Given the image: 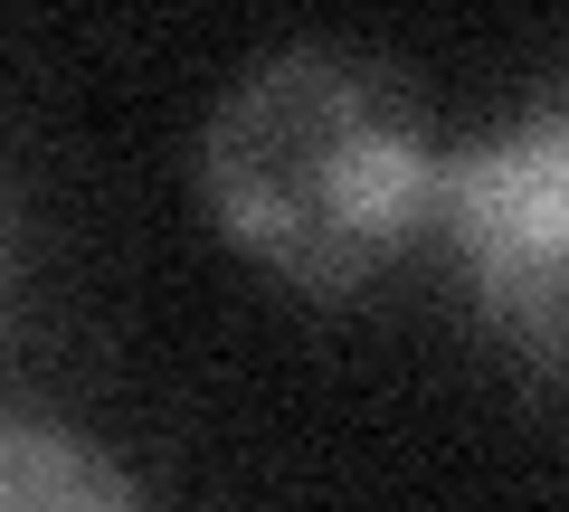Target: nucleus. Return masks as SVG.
I'll use <instances>...</instances> for the list:
<instances>
[{
	"mask_svg": "<svg viewBox=\"0 0 569 512\" xmlns=\"http://www.w3.org/2000/svg\"><path fill=\"white\" fill-rule=\"evenodd\" d=\"M0 512H152L142 484L58 418H10L0 428Z\"/></svg>",
	"mask_w": 569,
	"mask_h": 512,
	"instance_id": "3",
	"label": "nucleus"
},
{
	"mask_svg": "<svg viewBox=\"0 0 569 512\" xmlns=\"http://www.w3.org/2000/svg\"><path fill=\"white\" fill-rule=\"evenodd\" d=\"M437 238L456 247L475 323L569 390V96L447 152Z\"/></svg>",
	"mask_w": 569,
	"mask_h": 512,
	"instance_id": "2",
	"label": "nucleus"
},
{
	"mask_svg": "<svg viewBox=\"0 0 569 512\" xmlns=\"http://www.w3.org/2000/svg\"><path fill=\"white\" fill-rule=\"evenodd\" d=\"M209 228L295 294H361L447 209L427 104L351 48H276L219 96L200 133Z\"/></svg>",
	"mask_w": 569,
	"mask_h": 512,
	"instance_id": "1",
	"label": "nucleus"
}]
</instances>
